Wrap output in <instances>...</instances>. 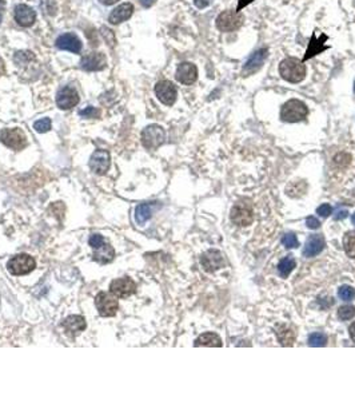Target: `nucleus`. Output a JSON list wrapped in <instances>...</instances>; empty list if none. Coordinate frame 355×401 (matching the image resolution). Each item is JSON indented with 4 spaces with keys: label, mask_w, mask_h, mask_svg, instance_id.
<instances>
[{
    "label": "nucleus",
    "mask_w": 355,
    "mask_h": 401,
    "mask_svg": "<svg viewBox=\"0 0 355 401\" xmlns=\"http://www.w3.org/2000/svg\"><path fill=\"white\" fill-rule=\"evenodd\" d=\"M155 94L158 99L166 106H172L176 102L178 90L175 84L170 80H160L155 84Z\"/></svg>",
    "instance_id": "10"
},
{
    "label": "nucleus",
    "mask_w": 355,
    "mask_h": 401,
    "mask_svg": "<svg viewBox=\"0 0 355 401\" xmlns=\"http://www.w3.org/2000/svg\"><path fill=\"white\" fill-rule=\"evenodd\" d=\"M139 2H140V4L144 8H150L151 6H154V4H155V2H156V0H139Z\"/></svg>",
    "instance_id": "40"
},
{
    "label": "nucleus",
    "mask_w": 355,
    "mask_h": 401,
    "mask_svg": "<svg viewBox=\"0 0 355 401\" xmlns=\"http://www.w3.org/2000/svg\"><path fill=\"white\" fill-rule=\"evenodd\" d=\"M0 22H2V14H0Z\"/></svg>",
    "instance_id": "44"
},
{
    "label": "nucleus",
    "mask_w": 355,
    "mask_h": 401,
    "mask_svg": "<svg viewBox=\"0 0 355 401\" xmlns=\"http://www.w3.org/2000/svg\"><path fill=\"white\" fill-rule=\"evenodd\" d=\"M351 220H352V224L355 225V214H354V216H352V218H351Z\"/></svg>",
    "instance_id": "43"
},
{
    "label": "nucleus",
    "mask_w": 355,
    "mask_h": 401,
    "mask_svg": "<svg viewBox=\"0 0 355 401\" xmlns=\"http://www.w3.org/2000/svg\"><path fill=\"white\" fill-rule=\"evenodd\" d=\"M110 163H111V158H110V152L107 150H96L90 158V167L99 175H103L107 172V170L110 168Z\"/></svg>",
    "instance_id": "13"
},
{
    "label": "nucleus",
    "mask_w": 355,
    "mask_h": 401,
    "mask_svg": "<svg viewBox=\"0 0 355 401\" xmlns=\"http://www.w3.org/2000/svg\"><path fill=\"white\" fill-rule=\"evenodd\" d=\"M36 262L34 260L32 257L28 254H18V256L12 257L7 264V269L8 272L14 276H24L28 274L35 269Z\"/></svg>",
    "instance_id": "6"
},
{
    "label": "nucleus",
    "mask_w": 355,
    "mask_h": 401,
    "mask_svg": "<svg viewBox=\"0 0 355 401\" xmlns=\"http://www.w3.org/2000/svg\"><path fill=\"white\" fill-rule=\"evenodd\" d=\"M134 12V6L131 3H123L120 6H118L115 10H112V12L110 14L108 22L111 24H120L123 22H126L127 19L131 18Z\"/></svg>",
    "instance_id": "20"
},
{
    "label": "nucleus",
    "mask_w": 355,
    "mask_h": 401,
    "mask_svg": "<svg viewBox=\"0 0 355 401\" xmlns=\"http://www.w3.org/2000/svg\"><path fill=\"white\" fill-rule=\"evenodd\" d=\"M155 208V202H147V204H142L139 206H136L135 209V220L139 225H144L147 221L151 218Z\"/></svg>",
    "instance_id": "24"
},
{
    "label": "nucleus",
    "mask_w": 355,
    "mask_h": 401,
    "mask_svg": "<svg viewBox=\"0 0 355 401\" xmlns=\"http://www.w3.org/2000/svg\"><path fill=\"white\" fill-rule=\"evenodd\" d=\"M279 74L290 83H299L306 76V66L303 60L296 58H286L279 64Z\"/></svg>",
    "instance_id": "1"
},
{
    "label": "nucleus",
    "mask_w": 355,
    "mask_h": 401,
    "mask_svg": "<svg viewBox=\"0 0 355 401\" xmlns=\"http://www.w3.org/2000/svg\"><path fill=\"white\" fill-rule=\"evenodd\" d=\"M15 20L16 23L22 27H31L35 20H36V12L34 11V8H31L27 4H19L15 8L14 12Z\"/></svg>",
    "instance_id": "16"
},
{
    "label": "nucleus",
    "mask_w": 355,
    "mask_h": 401,
    "mask_svg": "<svg viewBox=\"0 0 355 401\" xmlns=\"http://www.w3.org/2000/svg\"><path fill=\"white\" fill-rule=\"evenodd\" d=\"M280 330H282L280 333L276 332V334H278V340L280 341L283 345H292V342H294V333H292V330L284 328H280Z\"/></svg>",
    "instance_id": "28"
},
{
    "label": "nucleus",
    "mask_w": 355,
    "mask_h": 401,
    "mask_svg": "<svg viewBox=\"0 0 355 401\" xmlns=\"http://www.w3.org/2000/svg\"><path fill=\"white\" fill-rule=\"evenodd\" d=\"M243 23V16L236 11H223L216 18V28L222 32H231L238 30Z\"/></svg>",
    "instance_id": "9"
},
{
    "label": "nucleus",
    "mask_w": 355,
    "mask_h": 401,
    "mask_svg": "<svg viewBox=\"0 0 355 401\" xmlns=\"http://www.w3.org/2000/svg\"><path fill=\"white\" fill-rule=\"evenodd\" d=\"M251 2H254V0H239L238 3V7H236V12H239L242 8H244L247 6V4H250Z\"/></svg>",
    "instance_id": "39"
},
{
    "label": "nucleus",
    "mask_w": 355,
    "mask_h": 401,
    "mask_svg": "<svg viewBox=\"0 0 355 401\" xmlns=\"http://www.w3.org/2000/svg\"><path fill=\"white\" fill-rule=\"evenodd\" d=\"M110 292L119 297V298H127V297L132 296L134 293L136 292V284L128 277L118 278V280L112 281L111 285H110Z\"/></svg>",
    "instance_id": "11"
},
{
    "label": "nucleus",
    "mask_w": 355,
    "mask_h": 401,
    "mask_svg": "<svg viewBox=\"0 0 355 401\" xmlns=\"http://www.w3.org/2000/svg\"><path fill=\"white\" fill-rule=\"evenodd\" d=\"M34 128L38 132H47L51 128V119L50 118H42L34 123Z\"/></svg>",
    "instance_id": "31"
},
{
    "label": "nucleus",
    "mask_w": 355,
    "mask_h": 401,
    "mask_svg": "<svg viewBox=\"0 0 355 401\" xmlns=\"http://www.w3.org/2000/svg\"><path fill=\"white\" fill-rule=\"evenodd\" d=\"M354 195H355V190H354Z\"/></svg>",
    "instance_id": "46"
},
{
    "label": "nucleus",
    "mask_w": 355,
    "mask_h": 401,
    "mask_svg": "<svg viewBox=\"0 0 355 401\" xmlns=\"http://www.w3.org/2000/svg\"><path fill=\"white\" fill-rule=\"evenodd\" d=\"M295 265L296 264H295L294 258H291V257H284L283 260H280V262H279L278 265L279 274H280L283 278H287L288 274L294 270Z\"/></svg>",
    "instance_id": "26"
},
{
    "label": "nucleus",
    "mask_w": 355,
    "mask_h": 401,
    "mask_svg": "<svg viewBox=\"0 0 355 401\" xmlns=\"http://www.w3.org/2000/svg\"><path fill=\"white\" fill-rule=\"evenodd\" d=\"M99 110H96L95 107H92V106H88V107H86L84 110H80L79 111V115L83 116V118H96V116H99Z\"/></svg>",
    "instance_id": "34"
},
{
    "label": "nucleus",
    "mask_w": 355,
    "mask_h": 401,
    "mask_svg": "<svg viewBox=\"0 0 355 401\" xmlns=\"http://www.w3.org/2000/svg\"><path fill=\"white\" fill-rule=\"evenodd\" d=\"M63 328L71 336H76L86 329V320L82 316H70L63 321Z\"/></svg>",
    "instance_id": "21"
},
{
    "label": "nucleus",
    "mask_w": 355,
    "mask_h": 401,
    "mask_svg": "<svg viewBox=\"0 0 355 401\" xmlns=\"http://www.w3.org/2000/svg\"><path fill=\"white\" fill-rule=\"evenodd\" d=\"M327 342V337L323 333H312L308 337V345L310 346H324Z\"/></svg>",
    "instance_id": "29"
},
{
    "label": "nucleus",
    "mask_w": 355,
    "mask_h": 401,
    "mask_svg": "<svg viewBox=\"0 0 355 401\" xmlns=\"http://www.w3.org/2000/svg\"><path fill=\"white\" fill-rule=\"evenodd\" d=\"M282 244L286 246L287 249H295L298 248V240H296V236L295 234H292V233H287V234H284L282 238Z\"/></svg>",
    "instance_id": "33"
},
{
    "label": "nucleus",
    "mask_w": 355,
    "mask_h": 401,
    "mask_svg": "<svg viewBox=\"0 0 355 401\" xmlns=\"http://www.w3.org/2000/svg\"><path fill=\"white\" fill-rule=\"evenodd\" d=\"M354 92H355V82H354Z\"/></svg>",
    "instance_id": "45"
},
{
    "label": "nucleus",
    "mask_w": 355,
    "mask_h": 401,
    "mask_svg": "<svg viewBox=\"0 0 355 401\" xmlns=\"http://www.w3.org/2000/svg\"><path fill=\"white\" fill-rule=\"evenodd\" d=\"M175 78L178 79V82L190 86V84L195 83V80L198 79V68L194 63L183 62V63L178 66Z\"/></svg>",
    "instance_id": "14"
},
{
    "label": "nucleus",
    "mask_w": 355,
    "mask_h": 401,
    "mask_svg": "<svg viewBox=\"0 0 355 401\" xmlns=\"http://www.w3.org/2000/svg\"><path fill=\"white\" fill-rule=\"evenodd\" d=\"M202 266L207 272H214L218 269L224 266V260H223L222 254L216 250H208L202 256Z\"/></svg>",
    "instance_id": "19"
},
{
    "label": "nucleus",
    "mask_w": 355,
    "mask_h": 401,
    "mask_svg": "<svg viewBox=\"0 0 355 401\" xmlns=\"http://www.w3.org/2000/svg\"><path fill=\"white\" fill-rule=\"evenodd\" d=\"M195 346H222V340L220 337L216 336L215 333H204L199 336L194 342Z\"/></svg>",
    "instance_id": "25"
},
{
    "label": "nucleus",
    "mask_w": 355,
    "mask_h": 401,
    "mask_svg": "<svg viewBox=\"0 0 355 401\" xmlns=\"http://www.w3.org/2000/svg\"><path fill=\"white\" fill-rule=\"evenodd\" d=\"M331 213H332V208H331V205L328 204H323L322 206H319V208L316 209V214H319V216L323 217V218H327Z\"/></svg>",
    "instance_id": "35"
},
{
    "label": "nucleus",
    "mask_w": 355,
    "mask_h": 401,
    "mask_svg": "<svg viewBox=\"0 0 355 401\" xmlns=\"http://www.w3.org/2000/svg\"><path fill=\"white\" fill-rule=\"evenodd\" d=\"M354 316H355L354 306L347 305V306H342V308H339L338 317L340 318V320H351V318H352Z\"/></svg>",
    "instance_id": "32"
},
{
    "label": "nucleus",
    "mask_w": 355,
    "mask_h": 401,
    "mask_svg": "<svg viewBox=\"0 0 355 401\" xmlns=\"http://www.w3.org/2000/svg\"><path fill=\"white\" fill-rule=\"evenodd\" d=\"M56 47L59 50H66V51H71L74 54H79L82 51V42L76 35L74 34H63L56 39L55 42Z\"/></svg>",
    "instance_id": "18"
},
{
    "label": "nucleus",
    "mask_w": 355,
    "mask_h": 401,
    "mask_svg": "<svg viewBox=\"0 0 355 401\" xmlns=\"http://www.w3.org/2000/svg\"><path fill=\"white\" fill-rule=\"evenodd\" d=\"M79 103V94L72 86H66L60 88L56 95L58 107L62 110H70Z\"/></svg>",
    "instance_id": "12"
},
{
    "label": "nucleus",
    "mask_w": 355,
    "mask_h": 401,
    "mask_svg": "<svg viewBox=\"0 0 355 401\" xmlns=\"http://www.w3.org/2000/svg\"><path fill=\"white\" fill-rule=\"evenodd\" d=\"M80 64L86 71H100L107 66V59L102 52H91L82 59Z\"/></svg>",
    "instance_id": "17"
},
{
    "label": "nucleus",
    "mask_w": 355,
    "mask_h": 401,
    "mask_svg": "<svg viewBox=\"0 0 355 401\" xmlns=\"http://www.w3.org/2000/svg\"><path fill=\"white\" fill-rule=\"evenodd\" d=\"M231 221L238 226H248L254 220V212L251 205L246 200H239L231 209Z\"/></svg>",
    "instance_id": "8"
},
{
    "label": "nucleus",
    "mask_w": 355,
    "mask_h": 401,
    "mask_svg": "<svg viewBox=\"0 0 355 401\" xmlns=\"http://www.w3.org/2000/svg\"><path fill=\"white\" fill-rule=\"evenodd\" d=\"M343 248L350 258H355V232L347 233L343 237Z\"/></svg>",
    "instance_id": "27"
},
{
    "label": "nucleus",
    "mask_w": 355,
    "mask_h": 401,
    "mask_svg": "<svg viewBox=\"0 0 355 401\" xmlns=\"http://www.w3.org/2000/svg\"><path fill=\"white\" fill-rule=\"evenodd\" d=\"M95 305L99 314L102 317H112L118 312V300L116 296L112 293L100 292L95 297Z\"/></svg>",
    "instance_id": "7"
},
{
    "label": "nucleus",
    "mask_w": 355,
    "mask_h": 401,
    "mask_svg": "<svg viewBox=\"0 0 355 401\" xmlns=\"http://www.w3.org/2000/svg\"><path fill=\"white\" fill-rule=\"evenodd\" d=\"M102 4H104V6H112V4L118 3L119 0H99Z\"/></svg>",
    "instance_id": "42"
},
{
    "label": "nucleus",
    "mask_w": 355,
    "mask_h": 401,
    "mask_svg": "<svg viewBox=\"0 0 355 401\" xmlns=\"http://www.w3.org/2000/svg\"><path fill=\"white\" fill-rule=\"evenodd\" d=\"M323 248H324V238L316 234L307 240L304 249H303V254L304 257H314L322 252Z\"/></svg>",
    "instance_id": "22"
},
{
    "label": "nucleus",
    "mask_w": 355,
    "mask_h": 401,
    "mask_svg": "<svg viewBox=\"0 0 355 401\" xmlns=\"http://www.w3.org/2000/svg\"><path fill=\"white\" fill-rule=\"evenodd\" d=\"M327 39H328L327 35H322L320 38H319V39H316L315 34H312L310 43H308V47H307L306 55H304V58H303V62L307 59H310V58H312V56L318 55L319 52H322L323 50H327V47L323 46V43H324Z\"/></svg>",
    "instance_id": "23"
},
{
    "label": "nucleus",
    "mask_w": 355,
    "mask_h": 401,
    "mask_svg": "<svg viewBox=\"0 0 355 401\" xmlns=\"http://www.w3.org/2000/svg\"><path fill=\"white\" fill-rule=\"evenodd\" d=\"M307 114H308V108L302 100L299 99L287 100L286 103L282 106V110H280V118L284 122H288V123L300 122V120L306 118Z\"/></svg>",
    "instance_id": "3"
},
{
    "label": "nucleus",
    "mask_w": 355,
    "mask_h": 401,
    "mask_svg": "<svg viewBox=\"0 0 355 401\" xmlns=\"http://www.w3.org/2000/svg\"><path fill=\"white\" fill-rule=\"evenodd\" d=\"M0 142L12 148L15 151H20L27 146V138L20 128H3L0 131Z\"/></svg>",
    "instance_id": "4"
},
{
    "label": "nucleus",
    "mask_w": 355,
    "mask_h": 401,
    "mask_svg": "<svg viewBox=\"0 0 355 401\" xmlns=\"http://www.w3.org/2000/svg\"><path fill=\"white\" fill-rule=\"evenodd\" d=\"M338 296L343 301H351L355 297V290L348 285H343L339 288Z\"/></svg>",
    "instance_id": "30"
},
{
    "label": "nucleus",
    "mask_w": 355,
    "mask_h": 401,
    "mask_svg": "<svg viewBox=\"0 0 355 401\" xmlns=\"http://www.w3.org/2000/svg\"><path fill=\"white\" fill-rule=\"evenodd\" d=\"M267 55H268L267 48H260L258 51H255L254 54L250 56V59L247 60L246 64L243 66V71H242L243 75L244 76L252 75V74H255L256 71H259L260 67L263 66V63H264Z\"/></svg>",
    "instance_id": "15"
},
{
    "label": "nucleus",
    "mask_w": 355,
    "mask_h": 401,
    "mask_svg": "<svg viewBox=\"0 0 355 401\" xmlns=\"http://www.w3.org/2000/svg\"><path fill=\"white\" fill-rule=\"evenodd\" d=\"M211 2H212V0H194V4L198 8H206L210 6Z\"/></svg>",
    "instance_id": "38"
},
{
    "label": "nucleus",
    "mask_w": 355,
    "mask_h": 401,
    "mask_svg": "<svg viewBox=\"0 0 355 401\" xmlns=\"http://www.w3.org/2000/svg\"><path fill=\"white\" fill-rule=\"evenodd\" d=\"M90 246L94 249L92 260L99 262V264L104 265L112 262L114 257H115V250L108 242H106L104 238L100 234H92L88 240Z\"/></svg>",
    "instance_id": "2"
},
{
    "label": "nucleus",
    "mask_w": 355,
    "mask_h": 401,
    "mask_svg": "<svg viewBox=\"0 0 355 401\" xmlns=\"http://www.w3.org/2000/svg\"><path fill=\"white\" fill-rule=\"evenodd\" d=\"M306 225H307V228L312 229V230L320 228V222H319V221L316 220L315 217H308V218L306 220Z\"/></svg>",
    "instance_id": "36"
},
{
    "label": "nucleus",
    "mask_w": 355,
    "mask_h": 401,
    "mask_svg": "<svg viewBox=\"0 0 355 401\" xmlns=\"http://www.w3.org/2000/svg\"><path fill=\"white\" fill-rule=\"evenodd\" d=\"M348 333H350L351 340H352L355 342V322H354V324L350 325V328H348Z\"/></svg>",
    "instance_id": "41"
},
{
    "label": "nucleus",
    "mask_w": 355,
    "mask_h": 401,
    "mask_svg": "<svg viewBox=\"0 0 355 401\" xmlns=\"http://www.w3.org/2000/svg\"><path fill=\"white\" fill-rule=\"evenodd\" d=\"M166 132L159 124H150L142 131V143L148 150H155L164 143Z\"/></svg>",
    "instance_id": "5"
},
{
    "label": "nucleus",
    "mask_w": 355,
    "mask_h": 401,
    "mask_svg": "<svg viewBox=\"0 0 355 401\" xmlns=\"http://www.w3.org/2000/svg\"><path fill=\"white\" fill-rule=\"evenodd\" d=\"M346 217H347V210H344V209H336L334 212L335 221H340L343 220V218H346Z\"/></svg>",
    "instance_id": "37"
}]
</instances>
